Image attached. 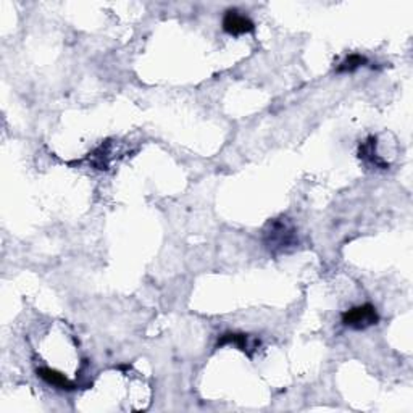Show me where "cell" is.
<instances>
[{
    "mask_svg": "<svg viewBox=\"0 0 413 413\" xmlns=\"http://www.w3.org/2000/svg\"><path fill=\"white\" fill-rule=\"evenodd\" d=\"M263 244L273 256L289 252L299 244L297 229L289 218L280 217L267 223L263 229Z\"/></svg>",
    "mask_w": 413,
    "mask_h": 413,
    "instance_id": "obj_1",
    "label": "cell"
},
{
    "mask_svg": "<svg viewBox=\"0 0 413 413\" xmlns=\"http://www.w3.org/2000/svg\"><path fill=\"white\" fill-rule=\"evenodd\" d=\"M340 320H343L344 326L352 329H367L369 326H374L379 323V315L374 305L372 304H363L358 307H354V309L345 310L343 315H340Z\"/></svg>",
    "mask_w": 413,
    "mask_h": 413,
    "instance_id": "obj_2",
    "label": "cell"
},
{
    "mask_svg": "<svg viewBox=\"0 0 413 413\" xmlns=\"http://www.w3.org/2000/svg\"><path fill=\"white\" fill-rule=\"evenodd\" d=\"M223 30L231 36H241L247 32H253L256 25L251 18L246 15H241L238 10H228L227 15L223 17Z\"/></svg>",
    "mask_w": 413,
    "mask_h": 413,
    "instance_id": "obj_3",
    "label": "cell"
},
{
    "mask_svg": "<svg viewBox=\"0 0 413 413\" xmlns=\"http://www.w3.org/2000/svg\"><path fill=\"white\" fill-rule=\"evenodd\" d=\"M376 146H378V139L374 136H369L365 139V141L360 144V147H358V158L369 168L387 170L389 163L386 160H383V158L378 155Z\"/></svg>",
    "mask_w": 413,
    "mask_h": 413,
    "instance_id": "obj_4",
    "label": "cell"
},
{
    "mask_svg": "<svg viewBox=\"0 0 413 413\" xmlns=\"http://www.w3.org/2000/svg\"><path fill=\"white\" fill-rule=\"evenodd\" d=\"M227 344H234L239 350H242L249 357H252L253 352L258 349V345H260V340L244 333H227L218 339L217 345L218 347H223Z\"/></svg>",
    "mask_w": 413,
    "mask_h": 413,
    "instance_id": "obj_5",
    "label": "cell"
},
{
    "mask_svg": "<svg viewBox=\"0 0 413 413\" xmlns=\"http://www.w3.org/2000/svg\"><path fill=\"white\" fill-rule=\"evenodd\" d=\"M37 376L41 379H44L47 384H50V386H55L59 389H65V391H73L76 389V384L73 381H70L68 378L65 376L64 373L57 372L54 368H49V367H39L36 369Z\"/></svg>",
    "mask_w": 413,
    "mask_h": 413,
    "instance_id": "obj_6",
    "label": "cell"
},
{
    "mask_svg": "<svg viewBox=\"0 0 413 413\" xmlns=\"http://www.w3.org/2000/svg\"><path fill=\"white\" fill-rule=\"evenodd\" d=\"M110 142H105L99 148H95L90 155L89 162L95 170H107L108 168V160H110Z\"/></svg>",
    "mask_w": 413,
    "mask_h": 413,
    "instance_id": "obj_7",
    "label": "cell"
},
{
    "mask_svg": "<svg viewBox=\"0 0 413 413\" xmlns=\"http://www.w3.org/2000/svg\"><path fill=\"white\" fill-rule=\"evenodd\" d=\"M368 64L367 57L360 54H350L347 59L336 66V73H352V71L358 70L360 66H365Z\"/></svg>",
    "mask_w": 413,
    "mask_h": 413,
    "instance_id": "obj_8",
    "label": "cell"
}]
</instances>
